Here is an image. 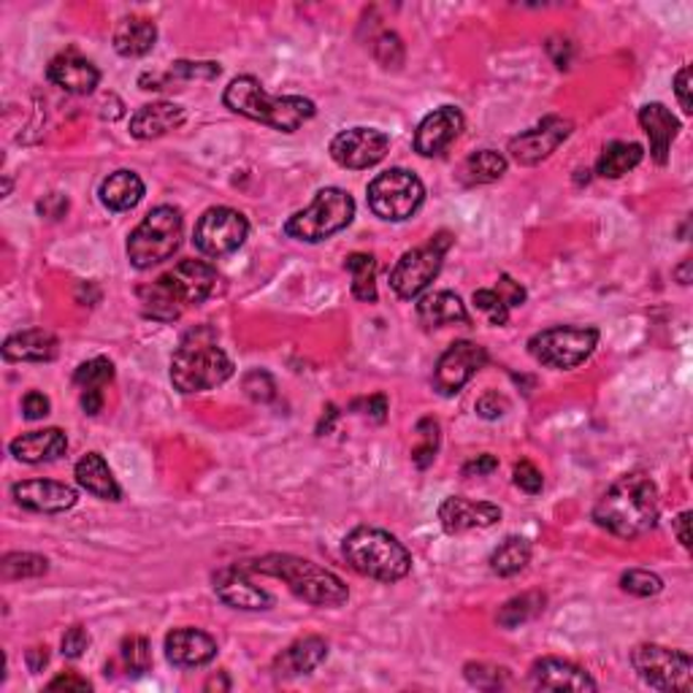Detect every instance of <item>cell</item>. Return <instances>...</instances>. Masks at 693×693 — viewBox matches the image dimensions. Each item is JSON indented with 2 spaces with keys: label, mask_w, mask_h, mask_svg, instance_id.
<instances>
[{
  "label": "cell",
  "mask_w": 693,
  "mask_h": 693,
  "mask_svg": "<svg viewBox=\"0 0 693 693\" xmlns=\"http://www.w3.org/2000/svg\"><path fill=\"white\" fill-rule=\"evenodd\" d=\"M659 515V488L644 471H629V475L618 477L594 507L596 525L620 540H637V536L653 531Z\"/></svg>",
  "instance_id": "cell-1"
},
{
  "label": "cell",
  "mask_w": 693,
  "mask_h": 693,
  "mask_svg": "<svg viewBox=\"0 0 693 693\" xmlns=\"http://www.w3.org/2000/svg\"><path fill=\"white\" fill-rule=\"evenodd\" d=\"M220 274L203 260H182L154 279L152 285L139 288L145 314L160 322H173L182 318L184 309L199 303L217 292Z\"/></svg>",
  "instance_id": "cell-2"
},
{
  "label": "cell",
  "mask_w": 693,
  "mask_h": 693,
  "mask_svg": "<svg viewBox=\"0 0 693 693\" xmlns=\"http://www.w3.org/2000/svg\"><path fill=\"white\" fill-rule=\"evenodd\" d=\"M223 104L233 115L268 125L282 134H296L303 122L314 117V104L303 95H271L255 76H236L225 87Z\"/></svg>",
  "instance_id": "cell-3"
},
{
  "label": "cell",
  "mask_w": 693,
  "mask_h": 693,
  "mask_svg": "<svg viewBox=\"0 0 693 693\" xmlns=\"http://www.w3.org/2000/svg\"><path fill=\"white\" fill-rule=\"evenodd\" d=\"M233 376V361L217 344L212 328L190 331L171 358V382L179 393H203Z\"/></svg>",
  "instance_id": "cell-4"
},
{
  "label": "cell",
  "mask_w": 693,
  "mask_h": 693,
  "mask_svg": "<svg viewBox=\"0 0 693 693\" xmlns=\"http://www.w3.org/2000/svg\"><path fill=\"white\" fill-rule=\"evenodd\" d=\"M249 569L288 583V588L292 590V594H296L298 599L307 601V605L342 607L344 601L350 599V590H346L342 577L322 569V566L312 564V561L298 558V555H288V553L263 555V558L255 561Z\"/></svg>",
  "instance_id": "cell-5"
},
{
  "label": "cell",
  "mask_w": 693,
  "mask_h": 693,
  "mask_svg": "<svg viewBox=\"0 0 693 693\" xmlns=\"http://www.w3.org/2000/svg\"><path fill=\"white\" fill-rule=\"evenodd\" d=\"M342 553L358 575L376 579V583H398L412 572V553L404 547V542H398V536H393L391 531L372 529V525L350 531L344 536Z\"/></svg>",
  "instance_id": "cell-6"
},
{
  "label": "cell",
  "mask_w": 693,
  "mask_h": 693,
  "mask_svg": "<svg viewBox=\"0 0 693 693\" xmlns=\"http://www.w3.org/2000/svg\"><path fill=\"white\" fill-rule=\"evenodd\" d=\"M182 231H184V217L177 206H154L152 212L136 225V231L128 238V260L130 266L147 271V268L160 266L182 244Z\"/></svg>",
  "instance_id": "cell-7"
},
{
  "label": "cell",
  "mask_w": 693,
  "mask_h": 693,
  "mask_svg": "<svg viewBox=\"0 0 693 693\" xmlns=\"http://www.w3.org/2000/svg\"><path fill=\"white\" fill-rule=\"evenodd\" d=\"M355 217V201L342 188H322L303 212H296L285 223V233L296 242L318 244L344 231Z\"/></svg>",
  "instance_id": "cell-8"
},
{
  "label": "cell",
  "mask_w": 693,
  "mask_h": 693,
  "mask_svg": "<svg viewBox=\"0 0 693 693\" xmlns=\"http://www.w3.org/2000/svg\"><path fill=\"white\" fill-rule=\"evenodd\" d=\"M599 344V328L594 326H555L529 339V352L547 369H577L588 361Z\"/></svg>",
  "instance_id": "cell-9"
},
{
  "label": "cell",
  "mask_w": 693,
  "mask_h": 693,
  "mask_svg": "<svg viewBox=\"0 0 693 693\" xmlns=\"http://www.w3.org/2000/svg\"><path fill=\"white\" fill-rule=\"evenodd\" d=\"M426 201L420 177L406 169H387L376 173L369 184V206L387 223H404Z\"/></svg>",
  "instance_id": "cell-10"
},
{
  "label": "cell",
  "mask_w": 693,
  "mask_h": 693,
  "mask_svg": "<svg viewBox=\"0 0 693 693\" xmlns=\"http://www.w3.org/2000/svg\"><path fill=\"white\" fill-rule=\"evenodd\" d=\"M631 667L644 685L655 691H691L693 659L685 650L644 642L631 650Z\"/></svg>",
  "instance_id": "cell-11"
},
{
  "label": "cell",
  "mask_w": 693,
  "mask_h": 693,
  "mask_svg": "<svg viewBox=\"0 0 693 693\" xmlns=\"http://www.w3.org/2000/svg\"><path fill=\"white\" fill-rule=\"evenodd\" d=\"M450 244H452L450 233H436L426 247L404 253L391 271L393 292H396L398 298H404V301L420 298L423 292L431 288L434 279L439 277Z\"/></svg>",
  "instance_id": "cell-12"
},
{
  "label": "cell",
  "mask_w": 693,
  "mask_h": 693,
  "mask_svg": "<svg viewBox=\"0 0 693 693\" xmlns=\"http://www.w3.org/2000/svg\"><path fill=\"white\" fill-rule=\"evenodd\" d=\"M249 236V223L242 212L231 206H212L201 214L193 242L206 258H225L236 253Z\"/></svg>",
  "instance_id": "cell-13"
},
{
  "label": "cell",
  "mask_w": 693,
  "mask_h": 693,
  "mask_svg": "<svg viewBox=\"0 0 693 693\" xmlns=\"http://www.w3.org/2000/svg\"><path fill=\"white\" fill-rule=\"evenodd\" d=\"M486 363L488 350L482 344L469 342V339L452 342L445 350V355L439 358V363H436L434 387L441 396H456V393H461L466 382L480 372Z\"/></svg>",
  "instance_id": "cell-14"
},
{
  "label": "cell",
  "mask_w": 693,
  "mask_h": 693,
  "mask_svg": "<svg viewBox=\"0 0 693 693\" xmlns=\"http://www.w3.org/2000/svg\"><path fill=\"white\" fill-rule=\"evenodd\" d=\"M391 149V136L380 128H350L331 141V158L342 169L363 171L382 163Z\"/></svg>",
  "instance_id": "cell-15"
},
{
  "label": "cell",
  "mask_w": 693,
  "mask_h": 693,
  "mask_svg": "<svg viewBox=\"0 0 693 693\" xmlns=\"http://www.w3.org/2000/svg\"><path fill=\"white\" fill-rule=\"evenodd\" d=\"M572 128H575L572 119L550 115L542 119L540 125H534V128L523 130V134L515 136V139L510 141V154L518 160L520 166L542 163V160H547L555 149L569 139Z\"/></svg>",
  "instance_id": "cell-16"
},
{
  "label": "cell",
  "mask_w": 693,
  "mask_h": 693,
  "mask_svg": "<svg viewBox=\"0 0 693 693\" xmlns=\"http://www.w3.org/2000/svg\"><path fill=\"white\" fill-rule=\"evenodd\" d=\"M463 125V111L456 109V106H441V109L431 111V115L417 125L415 141H412L415 152L423 154V158H439L461 136Z\"/></svg>",
  "instance_id": "cell-17"
},
{
  "label": "cell",
  "mask_w": 693,
  "mask_h": 693,
  "mask_svg": "<svg viewBox=\"0 0 693 693\" xmlns=\"http://www.w3.org/2000/svg\"><path fill=\"white\" fill-rule=\"evenodd\" d=\"M11 495L22 510L41 512V515H57V512L76 507V501H79L74 488L55 480H22L11 488Z\"/></svg>",
  "instance_id": "cell-18"
},
{
  "label": "cell",
  "mask_w": 693,
  "mask_h": 693,
  "mask_svg": "<svg viewBox=\"0 0 693 693\" xmlns=\"http://www.w3.org/2000/svg\"><path fill=\"white\" fill-rule=\"evenodd\" d=\"M501 520V510L488 501H471L463 495H447L439 504V523L447 534H466L471 529H491Z\"/></svg>",
  "instance_id": "cell-19"
},
{
  "label": "cell",
  "mask_w": 693,
  "mask_h": 693,
  "mask_svg": "<svg viewBox=\"0 0 693 693\" xmlns=\"http://www.w3.org/2000/svg\"><path fill=\"white\" fill-rule=\"evenodd\" d=\"M531 685L536 691H596V680L585 669L564 659H540L531 667Z\"/></svg>",
  "instance_id": "cell-20"
},
{
  "label": "cell",
  "mask_w": 693,
  "mask_h": 693,
  "mask_svg": "<svg viewBox=\"0 0 693 693\" xmlns=\"http://www.w3.org/2000/svg\"><path fill=\"white\" fill-rule=\"evenodd\" d=\"M214 594L233 609H268L274 607V599L247 577V572L238 566H225L214 575Z\"/></svg>",
  "instance_id": "cell-21"
},
{
  "label": "cell",
  "mask_w": 693,
  "mask_h": 693,
  "mask_svg": "<svg viewBox=\"0 0 693 693\" xmlns=\"http://www.w3.org/2000/svg\"><path fill=\"white\" fill-rule=\"evenodd\" d=\"M46 79L71 95H89L100 82V71L76 52H63L46 65Z\"/></svg>",
  "instance_id": "cell-22"
},
{
  "label": "cell",
  "mask_w": 693,
  "mask_h": 693,
  "mask_svg": "<svg viewBox=\"0 0 693 693\" xmlns=\"http://www.w3.org/2000/svg\"><path fill=\"white\" fill-rule=\"evenodd\" d=\"M214 655H217V642L201 629H173L166 637V659L173 667H206L209 661H214Z\"/></svg>",
  "instance_id": "cell-23"
},
{
  "label": "cell",
  "mask_w": 693,
  "mask_h": 693,
  "mask_svg": "<svg viewBox=\"0 0 693 693\" xmlns=\"http://www.w3.org/2000/svg\"><path fill=\"white\" fill-rule=\"evenodd\" d=\"M328 659V642L322 637H303L296 639L290 648H285L282 653L274 659V678L277 680H292L301 678V674L314 672L322 661Z\"/></svg>",
  "instance_id": "cell-24"
},
{
  "label": "cell",
  "mask_w": 693,
  "mask_h": 693,
  "mask_svg": "<svg viewBox=\"0 0 693 693\" xmlns=\"http://www.w3.org/2000/svg\"><path fill=\"white\" fill-rule=\"evenodd\" d=\"M68 450V436H65L63 428H44V431H30L17 436L9 445V452L17 458L20 463H52L57 458L65 456Z\"/></svg>",
  "instance_id": "cell-25"
},
{
  "label": "cell",
  "mask_w": 693,
  "mask_h": 693,
  "mask_svg": "<svg viewBox=\"0 0 693 693\" xmlns=\"http://www.w3.org/2000/svg\"><path fill=\"white\" fill-rule=\"evenodd\" d=\"M60 352V342L46 328H28L3 342V358L11 363H50Z\"/></svg>",
  "instance_id": "cell-26"
},
{
  "label": "cell",
  "mask_w": 693,
  "mask_h": 693,
  "mask_svg": "<svg viewBox=\"0 0 693 693\" xmlns=\"http://www.w3.org/2000/svg\"><path fill=\"white\" fill-rule=\"evenodd\" d=\"M639 125H642L644 136L650 139V154H653L655 163L667 166L669 149H672V141L680 134V119L664 104H644L639 109Z\"/></svg>",
  "instance_id": "cell-27"
},
{
  "label": "cell",
  "mask_w": 693,
  "mask_h": 693,
  "mask_svg": "<svg viewBox=\"0 0 693 693\" xmlns=\"http://www.w3.org/2000/svg\"><path fill=\"white\" fill-rule=\"evenodd\" d=\"M184 109L177 104H169V100H160V104H147L130 117V136L139 141H152L160 139V136L171 134L179 125L184 122Z\"/></svg>",
  "instance_id": "cell-28"
},
{
  "label": "cell",
  "mask_w": 693,
  "mask_h": 693,
  "mask_svg": "<svg viewBox=\"0 0 693 693\" xmlns=\"http://www.w3.org/2000/svg\"><path fill=\"white\" fill-rule=\"evenodd\" d=\"M417 320L426 331H434V328H445V326H471L469 312H466V303L456 292L450 290H439V292H428V296L420 298L417 303Z\"/></svg>",
  "instance_id": "cell-29"
},
{
  "label": "cell",
  "mask_w": 693,
  "mask_h": 693,
  "mask_svg": "<svg viewBox=\"0 0 693 693\" xmlns=\"http://www.w3.org/2000/svg\"><path fill=\"white\" fill-rule=\"evenodd\" d=\"M115 380V363L109 358H93L76 369L74 382L82 387V409L85 415H98L104 409V387Z\"/></svg>",
  "instance_id": "cell-30"
},
{
  "label": "cell",
  "mask_w": 693,
  "mask_h": 693,
  "mask_svg": "<svg viewBox=\"0 0 693 693\" xmlns=\"http://www.w3.org/2000/svg\"><path fill=\"white\" fill-rule=\"evenodd\" d=\"M98 195L109 212H130L145 199V182L136 171L119 169L100 182Z\"/></svg>",
  "instance_id": "cell-31"
},
{
  "label": "cell",
  "mask_w": 693,
  "mask_h": 693,
  "mask_svg": "<svg viewBox=\"0 0 693 693\" xmlns=\"http://www.w3.org/2000/svg\"><path fill=\"white\" fill-rule=\"evenodd\" d=\"M74 477L87 493L95 495V499H100V501H119L122 499V491H119L115 475H111L109 463L104 461V456H100V452H87V456L82 458L79 463H76Z\"/></svg>",
  "instance_id": "cell-32"
},
{
  "label": "cell",
  "mask_w": 693,
  "mask_h": 693,
  "mask_svg": "<svg viewBox=\"0 0 693 693\" xmlns=\"http://www.w3.org/2000/svg\"><path fill=\"white\" fill-rule=\"evenodd\" d=\"M158 28L147 17H125L115 30V50L122 57H145L154 50Z\"/></svg>",
  "instance_id": "cell-33"
},
{
  "label": "cell",
  "mask_w": 693,
  "mask_h": 693,
  "mask_svg": "<svg viewBox=\"0 0 693 693\" xmlns=\"http://www.w3.org/2000/svg\"><path fill=\"white\" fill-rule=\"evenodd\" d=\"M644 158L642 145L635 141H612L605 147V152L599 154V163H596V173L605 179H620L623 173L635 171Z\"/></svg>",
  "instance_id": "cell-34"
},
{
  "label": "cell",
  "mask_w": 693,
  "mask_h": 693,
  "mask_svg": "<svg viewBox=\"0 0 693 693\" xmlns=\"http://www.w3.org/2000/svg\"><path fill=\"white\" fill-rule=\"evenodd\" d=\"M507 173V158L495 149H480L471 158H466L461 169V182L475 188V184H491L499 182Z\"/></svg>",
  "instance_id": "cell-35"
},
{
  "label": "cell",
  "mask_w": 693,
  "mask_h": 693,
  "mask_svg": "<svg viewBox=\"0 0 693 693\" xmlns=\"http://www.w3.org/2000/svg\"><path fill=\"white\" fill-rule=\"evenodd\" d=\"M531 542L525 536H507L491 555V572L499 577H515L529 566Z\"/></svg>",
  "instance_id": "cell-36"
},
{
  "label": "cell",
  "mask_w": 693,
  "mask_h": 693,
  "mask_svg": "<svg viewBox=\"0 0 693 693\" xmlns=\"http://www.w3.org/2000/svg\"><path fill=\"white\" fill-rule=\"evenodd\" d=\"M344 268L352 274V296L358 301H376V260L369 253H352L344 260Z\"/></svg>",
  "instance_id": "cell-37"
},
{
  "label": "cell",
  "mask_w": 693,
  "mask_h": 693,
  "mask_svg": "<svg viewBox=\"0 0 693 693\" xmlns=\"http://www.w3.org/2000/svg\"><path fill=\"white\" fill-rule=\"evenodd\" d=\"M545 601H547L545 594H540V590H529V594L515 596V599H510L499 609V626H504V629H518V626L529 623L536 615H542Z\"/></svg>",
  "instance_id": "cell-38"
},
{
  "label": "cell",
  "mask_w": 693,
  "mask_h": 693,
  "mask_svg": "<svg viewBox=\"0 0 693 693\" xmlns=\"http://www.w3.org/2000/svg\"><path fill=\"white\" fill-rule=\"evenodd\" d=\"M119 664L128 674L139 678V674L149 672L152 667V648H149V639L147 637H125L122 644H119Z\"/></svg>",
  "instance_id": "cell-39"
},
{
  "label": "cell",
  "mask_w": 693,
  "mask_h": 693,
  "mask_svg": "<svg viewBox=\"0 0 693 693\" xmlns=\"http://www.w3.org/2000/svg\"><path fill=\"white\" fill-rule=\"evenodd\" d=\"M0 572H3V579L41 577L50 572V561L35 553H9L0 564Z\"/></svg>",
  "instance_id": "cell-40"
},
{
  "label": "cell",
  "mask_w": 693,
  "mask_h": 693,
  "mask_svg": "<svg viewBox=\"0 0 693 693\" xmlns=\"http://www.w3.org/2000/svg\"><path fill=\"white\" fill-rule=\"evenodd\" d=\"M417 436H420V445L412 450V461L417 469H428L434 463L436 452H439V423L434 417H423L417 423Z\"/></svg>",
  "instance_id": "cell-41"
},
{
  "label": "cell",
  "mask_w": 693,
  "mask_h": 693,
  "mask_svg": "<svg viewBox=\"0 0 693 693\" xmlns=\"http://www.w3.org/2000/svg\"><path fill=\"white\" fill-rule=\"evenodd\" d=\"M620 588L626 594L639 596V599H648V596H659L664 590V579L653 572H644V569H629L623 577H620Z\"/></svg>",
  "instance_id": "cell-42"
},
{
  "label": "cell",
  "mask_w": 693,
  "mask_h": 693,
  "mask_svg": "<svg viewBox=\"0 0 693 693\" xmlns=\"http://www.w3.org/2000/svg\"><path fill=\"white\" fill-rule=\"evenodd\" d=\"M463 674L475 689H486V691L504 689L507 680H510V672H507L504 667H493V664H466Z\"/></svg>",
  "instance_id": "cell-43"
},
{
  "label": "cell",
  "mask_w": 693,
  "mask_h": 693,
  "mask_svg": "<svg viewBox=\"0 0 693 693\" xmlns=\"http://www.w3.org/2000/svg\"><path fill=\"white\" fill-rule=\"evenodd\" d=\"M471 301H475V307L491 320V326H507V322H510V307L501 301V296L495 290H475Z\"/></svg>",
  "instance_id": "cell-44"
},
{
  "label": "cell",
  "mask_w": 693,
  "mask_h": 693,
  "mask_svg": "<svg viewBox=\"0 0 693 693\" xmlns=\"http://www.w3.org/2000/svg\"><path fill=\"white\" fill-rule=\"evenodd\" d=\"M374 55L376 60H380L385 68H402L404 63V44L402 39H398L396 33H391V30H385V33L376 39L374 44Z\"/></svg>",
  "instance_id": "cell-45"
},
{
  "label": "cell",
  "mask_w": 693,
  "mask_h": 693,
  "mask_svg": "<svg viewBox=\"0 0 693 693\" xmlns=\"http://www.w3.org/2000/svg\"><path fill=\"white\" fill-rule=\"evenodd\" d=\"M244 393H247L253 402L266 404L277 396V385H274L271 374L263 372V369H253V372L244 376Z\"/></svg>",
  "instance_id": "cell-46"
},
{
  "label": "cell",
  "mask_w": 693,
  "mask_h": 693,
  "mask_svg": "<svg viewBox=\"0 0 693 693\" xmlns=\"http://www.w3.org/2000/svg\"><path fill=\"white\" fill-rule=\"evenodd\" d=\"M512 477H515V486L520 488V491L529 493V495L542 493V488H545V477H542V471L536 469V466L531 461L515 463V471H512Z\"/></svg>",
  "instance_id": "cell-47"
},
{
  "label": "cell",
  "mask_w": 693,
  "mask_h": 693,
  "mask_svg": "<svg viewBox=\"0 0 693 693\" xmlns=\"http://www.w3.org/2000/svg\"><path fill=\"white\" fill-rule=\"evenodd\" d=\"M89 642H93V639H89V631L85 629V626H74V629H68L63 635V642H60V648H63L65 659L76 661L87 653Z\"/></svg>",
  "instance_id": "cell-48"
},
{
  "label": "cell",
  "mask_w": 693,
  "mask_h": 693,
  "mask_svg": "<svg viewBox=\"0 0 693 693\" xmlns=\"http://www.w3.org/2000/svg\"><path fill=\"white\" fill-rule=\"evenodd\" d=\"M475 409H477V415L486 417V420H499V417L510 409V402H507L499 391H488L477 398Z\"/></svg>",
  "instance_id": "cell-49"
},
{
  "label": "cell",
  "mask_w": 693,
  "mask_h": 693,
  "mask_svg": "<svg viewBox=\"0 0 693 693\" xmlns=\"http://www.w3.org/2000/svg\"><path fill=\"white\" fill-rule=\"evenodd\" d=\"M495 292H499L501 301H504L510 309L523 307L525 290L520 288V282H515V279H512L510 274H501V277H499V288H495Z\"/></svg>",
  "instance_id": "cell-50"
},
{
  "label": "cell",
  "mask_w": 693,
  "mask_h": 693,
  "mask_svg": "<svg viewBox=\"0 0 693 693\" xmlns=\"http://www.w3.org/2000/svg\"><path fill=\"white\" fill-rule=\"evenodd\" d=\"M50 409H52L50 398L39 391H30L25 393V398H22V412H25L28 420H41V417L50 415Z\"/></svg>",
  "instance_id": "cell-51"
},
{
  "label": "cell",
  "mask_w": 693,
  "mask_h": 693,
  "mask_svg": "<svg viewBox=\"0 0 693 693\" xmlns=\"http://www.w3.org/2000/svg\"><path fill=\"white\" fill-rule=\"evenodd\" d=\"M691 65H683L680 68V74L674 76V95H678L680 100V109L685 111V115H691L693 111V100H691Z\"/></svg>",
  "instance_id": "cell-52"
},
{
  "label": "cell",
  "mask_w": 693,
  "mask_h": 693,
  "mask_svg": "<svg viewBox=\"0 0 693 693\" xmlns=\"http://www.w3.org/2000/svg\"><path fill=\"white\" fill-rule=\"evenodd\" d=\"M46 691H76V693H85V691H93V685H89V680L79 678L76 672H63L57 674L55 680H52L50 685H46Z\"/></svg>",
  "instance_id": "cell-53"
},
{
  "label": "cell",
  "mask_w": 693,
  "mask_h": 693,
  "mask_svg": "<svg viewBox=\"0 0 693 693\" xmlns=\"http://www.w3.org/2000/svg\"><path fill=\"white\" fill-rule=\"evenodd\" d=\"M35 209H39L41 217L60 220V217H65V212H68V199L60 193H50V195H44V201H39V206Z\"/></svg>",
  "instance_id": "cell-54"
},
{
  "label": "cell",
  "mask_w": 693,
  "mask_h": 693,
  "mask_svg": "<svg viewBox=\"0 0 693 693\" xmlns=\"http://www.w3.org/2000/svg\"><path fill=\"white\" fill-rule=\"evenodd\" d=\"M499 469V458L486 452V456H477L475 461H469L463 466V477H488Z\"/></svg>",
  "instance_id": "cell-55"
},
{
  "label": "cell",
  "mask_w": 693,
  "mask_h": 693,
  "mask_svg": "<svg viewBox=\"0 0 693 693\" xmlns=\"http://www.w3.org/2000/svg\"><path fill=\"white\" fill-rule=\"evenodd\" d=\"M547 52H550V55H553L555 65H558V68H569V65H572V44H569V41H566L564 50H561L558 39H550Z\"/></svg>",
  "instance_id": "cell-56"
},
{
  "label": "cell",
  "mask_w": 693,
  "mask_h": 693,
  "mask_svg": "<svg viewBox=\"0 0 693 693\" xmlns=\"http://www.w3.org/2000/svg\"><path fill=\"white\" fill-rule=\"evenodd\" d=\"M363 406H366V415L374 417L376 423H382L387 417V398L385 396H372L363 402Z\"/></svg>",
  "instance_id": "cell-57"
},
{
  "label": "cell",
  "mask_w": 693,
  "mask_h": 693,
  "mask_svg": "<svg viewBox=\"0 0 693 693\" xmlns=\"http://www.w3.org/2000/svg\"><path fill=\"white\" fill-rule=\"evenodd\" d=\"M689 525H691V512H683V515H678V520H674V531H678V542H680V545H683L685 550L691 547Z\"/></svg>",
  "instance_id": "cell-58"
},
{
  "label": "cell",
  "mask_w": 693,
  "mask_h": 693,
  "mask_svg": "<svg viewBox=\"0 0 693 693\" xmlns=\"http://www.w3.org/2000/svg\"><path fill=\"white\" fill-rule=\"evenodd\" d=\"M46 661H50V653H46V648H33V650H28L30 672H41V669L46 667Z\"/></svg>",
  "instance_id": "cell-59"
},
{
  "label": "cell",
  "mask_w": 693,
  "mask_h": 693,
  "mask_svg": "<svg viewBox=\"0 0 693 693\" xmlns=\"http://www.w3.org/2000/svg\"><path fill=\"white\" fill-rule=\"evenodd\" d=\"M337 406H328V417H322V423H320V428H318V434H328L331 431V426H333V420H337Z\"/></svg>",
  "instance_id": "cell-60"
},
{
  "label": "cell",
  "mask_w": 693,
  "mask_h": 693,
  "mask_svg": "<svg viewBox=\"0 0 693 693\" xmlns=\"http://www.w3.org/2000/svg\"><path fill=\"white\" fill-rule=\"evenodd\" d=\"M689 271H691V260H685L683 266H680L678 271H674V274H678L680 285H689V282H691V274H689Z\"/></svg>",
  "instance_id": "cell-61"
}]
</instances>
